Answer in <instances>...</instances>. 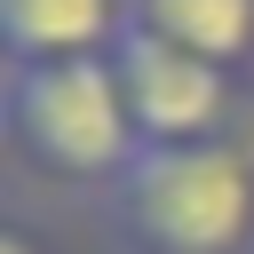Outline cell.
Segmentation results:
<instances>
[{"instance_id":"6da1fadb","label":"cell","mask_w":254,"mask_h":254,"mask_svg":"<svg viewBox=\"0 0 254 254\" xmlns=\"http://www.w3.org/2000/svg\"><path fill=\"white\" fill-rule=\"evenodd\" d=\"M0 127L16 175L103 206L119 175L143 159L127 87L111 56H56V64H8L0 71Z\"/></svg>"},{"instance_id":"3957f363","label":"cell","mask_w":254,"mask_h":254,"mask_svg":"<svg viewBox=\"0 0 254 254\" xmlns=\"http://www.w3.org/2000/svg\"><path fill=\"white\" fill-rule=\"evenodd\" d=\"M119 87H127V111H135V135L143 151H190V143H222L254 119V79L190 56V48H167L159 32L127 24L119 40Z\"/></svg>"},{"instance_id":"277c9868","label":"cell","mask_w":254,"mask_h":254,"mask_svg":"<svg viewBox=\"0 0 254 254\" xmlns=\"http://www.w3.org/2000/svg\"><path fill=\"white\" fill-rule=\"evenodd\" d=\"M135 0H0V56L56 64V56H119Z\"/></svg>"},{"instance_id":"8992f818","label":"cell","mask_w":254,"mask_h":254,"mask_svg":"<svg viewBox=\"0 0 254 254\" xmlns=\"http://www.w3.org/2000/svg\"><path fill=\"white\" fill-rule=\"evenodd\" d=\"M0 254H48V238L32 230V214H24V206H8V230H0Z\"/></svg>"},{"instance_id":"7a4b0ae2","label":"cell","mask_w":254,"mask_h":254,"mask_svg":"<svg viewBox=\"0 0 254 254\" xmlns=\"http://www.w3.org/2000/svg\"><path fill=\"white\" fill-rule=\"evenodd\" d=\"M95 222L111 254H254V119L222 143L143 151Z\"/></svg>"},{"instance_id":"5b68a950","label":"cell","mask_w":254,"mask_h":254,"mask_svg":"<svg viewBox=\"0 0 254 254\" xmlns=\"http://www.w3.org/2000/svg\"><path fill=\"white\" fill-rule=\"evenodd\" d=\"M135 24L167 48H190L238 79H254V0H135Z\"/></svg>"}]
</instances>
